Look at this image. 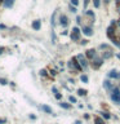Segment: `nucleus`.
<instances>
[{"instance_id": "4", "label": "nucleus", "mask_w": 120, "mask_h": 124, "mask_svg": "<svg viewBox=\"0 0 120 124\" xmlns=\"http://www.w3.org/2000/svg\"><path fill=\"white\" fill-rule=\"evenodd\" d=\"M102 63H103V58H102V57L96 56V57H94V58L92 59L90 65H92V67H93L94 70H97L98 67H101V66H102Z\"/></svg>"}, {"instance_id": "10", "label": "nucleus", "mask_w": 120, "mask_h": 124, "mask_svg": "<svg viewBox=\"0 0 120 124\" xmlns=\"http://www.w3.org/2000/svg\"><path fill=\"white\" fill-rule=\"evenodd\" d=\"M59 23H61V26H63L66 27L68 25V18L66 17L65 14H62V16H59Z\"/></svg>"}, {"instance_id": "1", "label": "nucleus", "mask_w": 120, "mask_h": 124, "mask_svg": "<svg viewBox=\"0 0 120 124\" xmlns=\"http://www.w3.org/2000/svg\"><path fill=\"white\" fill-rule=\"evenodd\" d=\"M67 67L70 69L72 72H78V71H81V70H83V67H81L80 63L76 61V58H75V57L67 62Z\"/></svg>"}, {"instance_id": "35", "label": "nucleus", "mask_w": 120, "mask_h": 124, "mask_svg": "<svg viewBox=\"0 0 120 124\" xmlns=\"http://www.w3.org/2000/svg\"><path fill=\"white\" fill-rule=\"evenodd\" d=\"M118 1H120V0H118Z\"/></svg>"}, {"instance_id": "7", "label": "nucleus", "mask_w": 120, "mask_h": 124, "mask_svg": "<svg viewBox=\"0 0 120 124\" xmlns=\"http://www.w3.org/2000/svg\"><path fill=\"white\" fill-rule=\"evenodd\" d=\"M97 56V52H96V49H89V50H87V53H85V57H87V59H92L94 58V57Z\"/></svg>"}, {"instance_id": "27", "label": "nucleus", "mask_w": 120, "mask_h": 124, "mask_svg": "<svg viewBox=\"0 0 120 124\" xmlns=\"http://www.w3.org/2000/svg\"><path fill=\"white\" fill-rule=\"evenodd\" d=\"M94 7H99V0H94Z\"/></svg>"}, {"instance_id": "22", "label": "nucleus", "mask_w": 120, "mask_h": 124, "mask_svg": "<svg viewBox=\"0 0 120 124\" xmlns=\"http://www.w3.org/2000/svg\"><path fill=\"white\" fill-rule=\"evenodd\" d=\"M71 5H74V7L79 5V0H71Z\"/></svg>"}, {"instance_id": "17", "label": "nucleus", "mask_w": 120, "mask_h": 124, "mask_svg": "<svg viewBox=\"0 0 120 124\" xmlns=\"http://www.w3.org/2000/svg\"><path fill=\"white\" fill-rule=\"evenodd\" d=\"M101 115H102V118H105V119H110V118H111V115H110L109 113H105V111H102Z\"/></svg>"}, {"instance_id": "32", "label": "nucleus", "mask_w": 120, "mask_h": 124, "mask_svg": "<svg viewBox=\"0 0 120 124\" xmlns=\"http://www.w3.org/2000/svg\"><path fill=\"white\" fill-rule=\"evenodd\" d=\"M3 50H4V48H0V53H3Z\"/></svg>"}, {"instance_id": "24", "label": "nucleus", "mask_w": 120, "mask_h": 124, "mask_svg": "<svg viewBox=\"0 0 120 124\" xmlns=\"http://www.w3.org/2000/svg\"><path fill=\"white\" fill-rule=\"evenodd\" d=\"M68 101H70V102H72V103H75V102H76V98L72 97V96H70V97H68Z\"/></svg>"}, {"instance_id": "30", "label": "nucleus", "mask_w": 120, "mask_h": 124, "mask_svg": "<svg viewBox=\"0 0 120 124\" xmlns=\"http://www.w3.org/2000/svg\"><path fill=\"white\" fill-rule=\"evenodd\" d=\"M0 28H1V30H4V28H7V27H5L4 25H0Z\"/></svg>"}, {"instance_id": "11", "label": "nucleus", "mask_w": 120, "mask_h": 124, "mask_svg": "<svg viewBox=\"0 0 120 124\" xmlns=\"http://www.w3.org/2000/svg\"><path fill=\"white\" fill-rule=\"evenodd\" d=\"M83 34L87 35V36H92V35H93L92 27H90V26H84L83 27Z\"/></svg>"}, {"instance_id": "28", "label": "nucleus", "mask_w": 120, "mask_h": 124, "mask_svg": "<svg viewBox=\"0 0 120 124\" xmlns=\"http://www.w3.org/2000/svg\"><path fill=\"white\" fill-rule=\"evenodd\" d=\"M3 123H7V119H0V124H3Z\"/></svg>"}, {"instance_id": "20", "label": "nucleus", "mask_w": 120, "mask_h": 124, "mask_svg": "<svg viewBox=\"0 0 120 124\" xmlns=\"http://www.w3.org/2000/svg\"><path fill=\"white\" fill-rule=\"evenodd\" d=\"M80 79H81V81H83V83H88V80H89L87 75H81V76H80Z\"/></svg>"}, {"instance_id": "23", "label": "nucleus", "mask_w": 120, "mask_h": 124, "mask_svg": "<svg viewBox=\"0 0 120 124\" xmlns=\"http://www.w3.org/2000/svg\"><path fill=\"white\" fill-rule=\"evenodd\" d=\"M40 75H42V76H47V75H48L47 70H40Z\"/></svg>"}, {"instance_id": "6", "label": "nucleus", "mask_w": 120, "mask_h": 124, "mask_svg": "<svg viewBox=\"0 0 120 124\" xmlns=\"http://www.w3.org/2000/svg\"><path fill=\"white\" fill-rule=\"evenodd\" d=\"M107 76H109L110 79H120V71H118V70H111V71L107 74Z\"/></svg>"}, {"instance_id": "3", "label": "nucleus", "mask_w": 120, "mask_h": 124, "mask_svg": "<svg viewBox=\"0 0 120 124\" xmlns=\"http://www.w3.org/2000/svg\"><path fill=\"white\" fill-rule=\"evenodd\" d=\"M76 61L80 63V66L83 67V70H87L88 69V59H87V57H85L84 54H78L76 57Z\"/></svg>"}, {"instance_id": "21", "label": "nucleus", "mask_w": 120, "mask_h": 124, "mask_svg": "<svg viewBox=\"0 0 120 124\" xmlns=\"http://www.w3.org/2000/svg\"><path fill=\"white\" fill-rule=\"evenodd\" d=\"M0 84H1V85H7V84H8V81L5 80L4 78H0Z\"/></svg>"}, {"instance_id": "29", "label": "nucleus", "mask_w": 120, "mask_h": 124, "mask_svg": "<svg viewBox=\"0 0 120 124\" xmlns=\"http://www.w3.org/2000/svg\"><path fill=\"white\" fill-rule=\"evenodd\" d=\"M52 91L54 92V93H57V92H58V91H57V88H56V87H53V88H52Z\"/></svg>"}, {"instance_id": "15", "label": "nucleus", "mask_w": 120, "mask_h": 124, "mask_svg": "<svg viewBox=\"0 0 120 124\" xmlns=\"http://www.w3.org/2000/svg\"><path fill=\"white\" fill-rule=\"evenodd\" d=\"M85 14H87L88 17L90 18V22L93 23V22H94V20H96V18H94V13H93V12H92V11H87V13H85Z\"/></svg>"}, {"instance_id": "14", "label": "nucleus", "mask_w": 120, "mask_h": 124, "mask_svg": "<svg viewBox=\"0 0 120 124\" xmlns=\"http://www.w3.org/2000/svg\"><path fill=\"white\" fill-rule=\"evenodd\" d=\"M42 110L44 111V113H47V114H53L52 109H50L48 105H43V106H42Z\"/></svg>"}, {"instance_id": "9", "label": "nucleus", "mask_w": 120, "mask_h": 124, "mask_svg": "<svg viewBox=\"0 0 120 124\" xmlns=\"http://www.w3.org/2000/svg\"><path fill=\"white\" fill-rule=\"evenodd\" d=\"M103 87H105V89H106L107 92H109V93H111L112 89L115 88V87L112 85V83L110 81V80H105V83H103Z\"/></svg>"}, {"instance_id": "34", "label": "nucleus", "mask_w": 120, "mask_h": 124, "mask_svg": "<svg viewBox=\"0 0 120 124\" xmlns=\"http://www.w3.org/2000/svg\"><path fill=\"white\" fill-rule=\"evenodd\" d=\"M109 1H110V0H106V3H109Z\"/></svg>"}, {"instance_id": "2", "label": "nucleus", "mask_w": 120, "mask_h": 124, "mask_svg": "<svg viewBox=\"0 0 120 124\" xmlns=\"http://www.w3.org/2000/svg\"><path fill=\"white\" fill-rule=\"evenodd\" d=\"M110 97H111V100H112L115 103H120V88H119V87H115V88H114L112 92L110 93Z\"/></svg>"}, {"instance_id": "12", "label": "nucleus", "mask_w": 120, "mask_h": 124, "mask_svg": "<svg viewBox=\"0 0 120 124\" xmlns=\"http://www.w3.org/2000/svg\"><path fill=\"white\" fill-rule=\"evenodd\" d=\"M3 4H4L5 8H12V7H13V4H14V0H4Z\"/></svg>"}, {"instance_id": "33", "label": "nucleus", "mask_w": 120, "mask_h": 124, "mask_svg": "<svg viewBox=\"0 0 120 124\" xmlns=\"http://www.w3.org/2000/svg\"><path fill=\"white\" fill-rule=\"evenodd\" d=\"M3 1H4V0H0V3H3Z\"/></svg>"}, {"instance_id": "13", "label": "nucleus", "mask_w": 120, "mask_h": 124, "mask_svg": "<svg viewBox=\"0 0 120 124\" xmlns=\"http://www.w3.org/2000/svg\"><path fill=\"white\" fill-rule=\"evenodd\" d=\"M40 27H42V22H40L39 20H36V21L32 22V28H34V30H40Z\"/></svg>"}, {"instance_id": "25", "label": "nucleus", "mask_w": 120, "mask_h": 124, "mask_svg": "<svg viewBox=\"0 0 120 124\" xmlns=\"http://www.w3.org/2000/svg\"><path fill=\"white\" fill-rule=\"evenodd\" d=\"M54 96H56L57 100H61V98H62V94H61V93H58V92H57V93H54Z\"/></svg>"}, {"instance_id": "5", "label": "nucleus", "mask_w": 120, "mask_h": 124, "mask_svg": "<svg viewBox=\"0 0 120 124\" xmlns=\"http://www.w3.org/2000/svg\"><path fill=\"white\" fill-rule=\"evenodd\" d=\"M80 39V28L79 27H74L72 28V32H71V40L78 41Z\"/></svg>"}, {"instance_id": "19", "label": "nucleus", "mask_w": 120, "mask_h": 124, "mask_svg": "<svg viewBox=\"0 0 120 124\" xmlns=\"http://www.w3.org/2000/svg\"><path fill=\"white\" fill-rule=\"evenodd\" d=\"M59 106H61V107H63V109H70V105H68V103H66V102H61V103H59Z\"/></svg>"}, {"instance_id": "31", "label": "nucleus", "mask_w": 120, "mask_h": 124, "mask_svg": "<svg viewBox=\"0 0 120 124\" xmlns=\"http://www.w3.org/2000/svg\"><path fill=\"white\" fill-rule=\"evenodd\" d=\"M75 124H81V122H80V120H76V122H75Z\"/></svg>"}, {"instance_id": "36", "label": "nucleus", "mask_w": 120, "mask_h": 124, "mask_svg": "<svg viewBox=\"0 0 120 124\" xmlns=\"http://www.w3.org/2000/svg\"><path fill=\"white\" fill-rule=\"evenodd\" d=\"M119 88H120V87H119Z\"/></svg>"}, {"instance_id": "8", "label": "nucleus", "mask_w": 120, "mask_h": 124, "mask_svg": "<svg viewBox=\"0 0 120 124\" xmlns=\"http://www.w3.org/2000/svg\"><path fill=\"white\" fill-rule=\"evenodd\" d=\"M112 56H114L112 49H111V48H106L105 52H103V54H102V58H103V59H107V58H111Z\"/></svg>"}, {"instance_id": "26", "label": "nucleus", "mask_w": 120, "mask_h": 124, "mask_svg": "<svg viewBox=\"0 0 120 124\" xmlns=\"http://www.w3.org/2000/svg\"><path fill=\"white\" fill-rule=\"evenodd\" d=\"M70 11L72 12V13H75V12H76V8H75L74 5H70Z\"/></svg>"}, {"instance_id": "16", "label": "nucleus", "mask_w": 120, "mask_h": 124, "mask_svg": "<svg viewBox=\"0 0 120 124\" xmlns=\"http://www.w3.org/2000/svg\"><path fill=\"white\" fill-rule=\"evenodd\" d=\"M94 124H105V120H103L102 118H96V120H94Z\"/></svg>"}, {"instance_id": "18", "label": "nucleus", "mask_w": 120, "mask_h": 124, "mask_svg": "<svg viewBox=\"0 0 120 124\" xmlns=\"http://www.w3.org/2000/svg\"><path fill=\"white\" fill-rule=\"evenodd\" d=\"M87 93H88V92L85 89H78V94H79V96H85Z\"/></svg>"}]
</instances>
